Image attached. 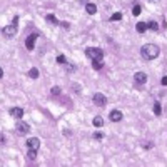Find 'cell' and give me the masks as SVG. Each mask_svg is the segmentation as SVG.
Listing matches in <instances>:
<instances>
[{
	"label": "cell",
	"mask_w": 167,
	"mask_h": 167,
	"mask_svg": "<svg viewBox=\"0 0 167 167\" xmlns=\"http://www.w3.org/2000/svg\"><path fill=\"white\" fill-rule=\"evenodd\" d=\"M109 117H110V120H112V122H120V120H122V117H124V114L120 112V110H112Z\"/></svg>",
	"instance_id": "obj_8"
},
{
	"label": "cell",
	"mask_w": 167,
	"mask_h": 167,
	"mask_svg": "<svg viewBox=\"0 0 167 167\" xmlns=\"http://www.w3.org/2000/svg\"><path fill=\"white\" fill-rule=\"evenodd\" d=\"M120 18H122V14H120V12H115V14H114L112 17H110V20H114V22H117V20H120Z\"/></svg>",
	"instance_id": "obj_20"
},
{
	"label": "cell",
	"mask_w": 167,
	"mask_h": 167,
	"mask_svg": "<svg viewBox=\"0 0 167 167\" xmlns=\"http://www.w3.org/2000/svg\"><path fill=\"white\" fill-rule=\"evenodd\" d=\"M92 124H94V127H102V125H104V119H102V117H94Z\"/></svg>",
	"instance_id": "obj_14"
},
{
	"label": "cell",
	"mask_w": 167,
	"mask_h": 167,
	"mask_svg": "<svg viewBox=\"0 0 167 167\" xmlns=\"http://www.w3.org/2000/svg\"><path fill=\"white\" fill-rule=\"evenodd\" d=\"M92 100H94V104L95 106H99V107H104L107 104V99H106V95L104 94H100V92H97V94L92 97Z\"/></svg>",
	"instance_id": "obj_4"
},
{
	"label": "cell",
	"mask_w": 167,
	"mask_h": 167,
	"mask_svg": "<svg viewBox=\"0 0 167 167\" xmlns=\"http://www.w3.org/2000/svg\"><path fill=\"white\" fill-rule=\"evenodd\" d=\"M80 2H85V4H89V0H80Z\"/></svg>",
	"instance_id": "obj_31"
},
{
	"label": "cell",
	"mask_w": 167,
	"mask_h": 167,
	"mask_svg": "<svg viewBox=\"0 0 167 167\" xmlns=\"http://www.w3.org/2000/svg\"><path fill=\"white\" fill-rule=\"evenodd\" d=\"M85 10H87V14L94 15L95 12H97V5H94V4H87V5H85Z\"/></svg>",
	"instance_id": "obj_11"
},
{
	"label": "cell",
	"mask_w": 167,
	"mask_h": 167,
	"mask_svg": "<svg viewBox=\"0 0 167 167\" xmlns=\"http://www.w3.org/2000/svg\"><path fill=\"white\" fill-rule=\"evenodd\" d=\"M92 67H94L95 70H100L102 67H104V62H102V58H99V60H92Z\"/></svg>",
	"instance_id": "obj_12"
},
{
	"label": "cell",
	"mask_w": 167,
	"mask_h": 167,
	"mask_svg": "<svg viewBox=\"0 0 167 167\" xmlns=\"http://www.w3.org/2000/svg\"><path fill=\"white\" fill-rule=\"evenodd\" d=\"M94 139H102V134H100V132H95V134H94Z\"/></svg>",
	"instance_id": "obj_24"
},
{
	"label": "cell",
	"mask_w": 167,
	"mask_h": 167,
	"mask_svg": "<svg viewBox=\"0 0 167 167\" xmlns=\"http://www.w3.org/2000/svg\"><path fill=\"white\" fill-rule=\"evenodd\" d=\"M135 29H137V32H139V33H144L145 30H147V24H145V22H139Z\"/></svg>",
	"instance_id": "obj_13"
},
{
	"label": "cell",
	"mask_w": 167,
	"mask_h": 167,
	"mask_svg": "<svg viewBox=\"0 0 167 167\" xmlns=\"http://www.w3.org/2000/svg\"><path fill=\"white\" fill-rule=\"evenodd\" d=\"M27 147H29V149H35V150H39V147H40V140H39L37 137L29 139V140H27Z\"/></svg>",
	"instance_id": "obj_7"
},
{
	"label": "cell",
	"mask_w": 167,
	"mask_h": 167,
	"mask_svg": "<svg viewBox=\"0 0 167 167\" xmlns=\"http://www.w3.org/2000/svg\"><path fill=\"white\" fill-rule=\"evenodd\" d=\"M134 79H135V82H137V84H145V82H147V75H145L144 72H135Z\"/></svg>",
	"instance_id": "obj_10"
},
{
	"label": "cell",
	"mask_w": 167,
	"mask_h": 167,
	"mask_svg": "<svg viewBox=\"0 0 167 167\" xmlns=\"http://www.w3.org/2000/svg\"><path fill=\"white\" fill-rule=\"evenodd\" d=\"M2 77H4V69L0 67V79H2Z\"/></svg>",
	"instance_id": "obj_28"
},
{
	"label": "cell",
	"mask_w": 167,
	"mask_h": 167,
	"mask_svg": "<svg viewBox=\"0 0 167 167\" xmlns=\"http://www.w3.org/2000/svg\"><path fill=\"white\" fill-rule=\"evenodd\" d=\"M45 20H47L49 24H52V25H57V24H58V22H57V18H55L52 14H49L47 17H45Z\"/></svg>",
	"instance_id": "obj_15"
},
{
	"label": "cell",
	"mask_w": 167,
	"mask_h": 167,
	"mask_svg": "<svg viewBox=\"0 0 167 167\" xmlns=\"http://www.w3.org/2000/svg\"><path fill=\"white\" fill-rule=\"evenodd\" d=\"M29 77H30V79H37V77H39V70H37V69H30L29 70Z\"/></svg>",
	"instance_id": "obj_18"
},
{
	"label": "cell",
	"mask_w": 167,
	"mask_h": 167,
	"mask_svg": "<svg viewBox=\"0 0 167 167\" xmlns=\"http://www.w3.org/2000/svg\"><path fill=\"white\" fill-rule=\"evenodd\" d=\"M154 114H156V115H160V114H162V107H160L159 102H156V104H154Z\"/></svg>",
	"instance_id": "obj_17"
},
{
	"label": "cell",
	"mask_w": 167,
	"mask_h": 167,
	"mask_svg": "<svg viewBox=\"0 0 167 167\" xmlns=\"http://www.w3.org/2000/svg\"><path fill=\"white\" fill-rule=\"evenodd\" d=\"M60 94V87H52V95H58Z\"/></svg>",
	"instance_id": "obj_23"
},
{
	"label": "cell",
	"mask_w": 167,
	"mask_h": 167,
	"mask_svg": "<svg viewBox=\"0 0 167 167\" xmlns=\"http://www.w3.org/2000/svg\"><path fill=\"white\" fill-rule=\"evenodd\" d=\"M147 29H150V30H157V29H159V25H157L156 22H149V24H147Z\"/></svg>",
	"instance_id": "obj_21"
},
{
	"label": "cell",
	"mask_w": 167,
	"mask_h": 167,
	"mask_svg": "<svg viewBox=\"0 0 167 167\" xmlns=\"http://www.w3.org/2000/svg\"><path fill=\"white\" fill-rule=\"evenodd\" d=\"M15 129H17L18 135H27L30 132V125L27 122H24V120H20V119H17V125H15Z\"/></svg>",
	"instance_id": "obj_3"
},
{
	"label": "cell",
	"mask_w": 167,
	"mask_h": 167,
	"mask_svg": "<svg viewBox=\"0 0 167 167\" xmlns=\"http://www.w3.org/2000/svg\"><path fill=\"white\" fill-rule=\"evenodd\" d=\"M10 115L14 117V119H22V117H24V110L20 109V107H14V109H10Z\"/></svg>",
	"instance_id": "obj_9"
},
{
	"label": "cell",
	"mask_w": 167,
	"mask_h": 167,
	"mask_svg": "<svg viewBox=\"0 0 167 167\" xmlns=\"http://www.w3.org/2000/svg\"><path fill=\"white\" fill-rule=\"evenodd\" d=\"M35 40H37V33H30L25 40V47L27 50H33L35 49Z\"/></svg>",
	"instance_id": "obj_6"
},
{
	"label": "cell",
	"mask_w": 167,
	"mask_h": 167,
	"mask_svg": "<svg viewBox=\"0 0 167 167\" xmlns=\"http://www.w3.org/2000/svg\"><path fill=\"white\" fill-rule=\"evenodd\" d=\"M140 52H142V57L147 58V60H152V58L159 57V54H160L159 47H157L156 44H145Z\"/></svg>",
	"instance_id": "obj_1"
},
{
	"label": "cell",
	"mask_w": 167,
	"mask_h": 167,
	"mask_svg": "<svg viewBox=\"0 0 167 167\" xmlns=\"http://www.w3.org/2000/svg\"><path fill=\"white\" fill-rule=\"evenodd\" d=\"M2 33H4L5 37H14L15 33H17V25H15V24H10V25L4 27V29H2Z\"/></svg>",
	"instance_id": "obj_5"
},
{
	"label": "cell",
	"mask_w": 167,
	"mask_h": 167,
	"mask_svg": "<svg viewBox=\"0 0 167 167\" xmlns=\"http://www.w3.org/2000/svg\"><path fill=\"white\" fill-rule=\"evenodd\" d=\"M85 55H87L90 60H99V58L104 57V52H102V49H95V47H89L87 50H85Z\"/></svg>",
	"instance_id": "obj_2"
},
{
	"label": "cell",
	"mask_w": 167,
	"mask_h": 167,
	"mask_svg": "<svg viewBox=\"0 0 167 167\" xmlns=\"http://www.w3.org/2000/svg\"><path fill=\"white\" fill-rule=\"evenodd\" d=\"M149 2H152V4H159L160 0H149Z\"/></svg>",
	"instance_id": "obj_30"
},
{
	"label": "cell",
	"mask_w": 167,
	"mask_h": 167,
	"mask_svg": "<svg viewBox=\"0 0 167 167\" xmlns=\"http://www.w3.org/2000/svg\"><path fill=\"white\" fill-rule=\"evenodd\" d=\"M140 12H142V7H140V5H135V7L132 8V14H134L135 17H137V15H140Z\"/></svg>",
	"instance_id": "obj_19"
},
{
	"label": "cell",
	"mask_w": 167,
	"mask_h": 167,
	"mask_svg": "<svg viewBox=\"0 0 167 167\" xmlns=\"http://www.w3.org/2000/svg\"><path fill=\"white\" fill-rule=\"evenodd\" d=\"M62 27H64V29H69L70 24H69V22H62Z\"/></svg>",
	"instance_id": "obj_25"
},
{
	"label": "cell",
	"mask_w": 167,
	"mask_h": 167,
	"mask_svg": "<svg viewBox=\"0 0 167 167\" xmlns=\"http://www.w3.org/2000/svg\"><path fill=\"white\" fill-rule=\"evenodd\" d=\"M160 84H162V85H167V77H162V80H160Z\"/></svg>",
	"instance_id": "obj_26"
},
{
	"label": "cell",
	"mask_w": 167,
	"mask_h": 167,
	"mask_svg": "<svg viewBox=\"0 0 167 167\" xmlns=\"http://www.w3.org/2000/svg\"><path fill=\"white\" fill-rule=\"evenodd\" d=\"M57 64H65V57L64 55H57Z\"/></svg>",
	"instance_id": "obj_22"
},
{
	"label": "cell",
	"mask_w": 167,
	"mask_h": 167,
	"mask_svg": "<svg viewBox=\"0 0 167 167\" xmlns=\"http://www.w3.org/2000/svg\"><path fill=\"white\" fill-rule=\"evenodd\" d=\"M27 157H29L30 160H35V159H37V150H35V149H29V152H27Z\"/></svg>",
	"instance_id": "obj_16"
},
{
	"label": "cell",
	"mask_w": 167,
	"mask_h": 167,
	"mask_svg": "<svg viewBox=\"0 0 167 167\" xmlns=\"http://www.w3.org/2000/svg\"><path fill=\"white\" fill-rule=\"evenodd\" d=\"M12 24H15V25H17V24H18V17H14V20H12Z\"/></svg>",
	"instance_id": "obj_27"
},
{
	"label": "cell",
	"mask_w": 167,
	"mask_h": 167,
	"mask_svg": "<svg viewBox=\"0 0 167 167\" xmlns=\"http://www.w3.org/2000/svg\"><path fill=\"white\" fill-rule=\"evenodd\" d=\"M5 142V137H2V135H0V144H4Z\"/></svg>",
	"instance_id": "obj_29"
}]
</instances>
